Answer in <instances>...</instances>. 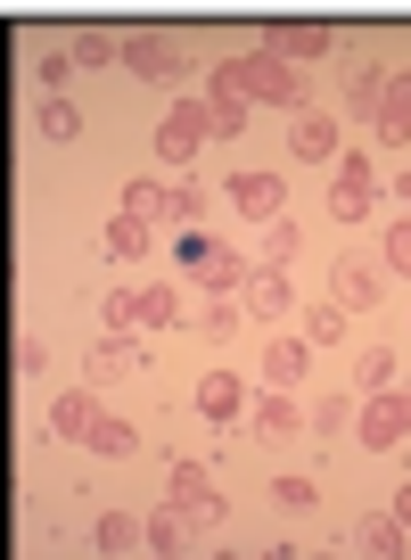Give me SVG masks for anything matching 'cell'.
Instances as JSON below:
<instances>
[{
  "label": "cell",
  "mask_w": 411,
  "mask_h": 560,
  "mask_svg": "<svg viewBox=\"0 0 411 560\" xmlns=\"http://www.w3.org/2000/svg\"><path fill=\"white\" fill-rule=\"evenodd\" d=\"M214 83H231L247 107H289V116H305V83H296V67H289V58H272V50L223 58V67H214Z\"/></svg>",
  "instance_id": "1"
},
{
  "label": "cell",
  "mask_w": 411,
  "mask_h": 560,
  "mask_svg": "<svg viewBox=\"0 0 411 560\" xmlns=\"http://www.w3.org/2000/svg\"><path fill=\"white\" fill-rule=\"evenodd\" d=\"M181 272L206 280V298H231V289H247V272H256V264H247L239 247H223V240H206V231H189V240H181Z\"/></svg>",
  "instance_id": "2"
},
{
  "label": "cell",
  "mask_w": 411,
  "mask_h": 560,
  "mask_svg": "<svg viewBox=\"0 0 411 560\" xmlns=\"http://www.w3.org/2000/svg\"><path fill=\"white\" fill-rule=\"evenodd\" d=\"M354 438L371 445V454H395V445L411 438V387H378V396H362Z\"/></svg>",
  "instance_id": "3"
},
{
  "label": "cell",
  "mask_w": 411,
  "mask_h": 560,
  "mask_svg": "<svg viewBox=\"0 0 411 560\" xmlns=\"http://www.w3.org/2000/svg\"><path fill=\"white\" fill-rule=\"evenodd\" d=\"M206 140H214V124H206V100H173L165 116H156V158H165V165H198Z\"/></svg>",
  "instance_id": "4"
},
{
  "label": "cell",
  "mask_w": 411,
  "mask_h": 560,
  "mask_svg": "<svg viewBox=\"0 0 411 560\" xmlns=\"http://www.w3.org/2000/svg\"><path fill=\"white\" fill-rule=\"evenodd\" d=\"M165 494H173V511H189V520H206V527H223V520H231V494L214 487V470H206V462H173Z\"/></svg>",
  "instance_id": "5"
},
{
  "label": "cell",
  "mask_w": 411,
  "mask_h": 560,
  "mask_svg": "<svg viewBox=\"0 0 411 560\" xmlns=\"http://www.w3.org/2000/svg\"><path fill=\"white\" fill-rule=\"evenodd\" d=\"M371 207H378V174H371L362 149H345V165L329 174V214L338 223H371Z\"/></svg>",
  "instance_id": "6"
},
{
  "label": "cell",
  "mask_w": 411,
  "mask_h": 560,
  "mask_svg": "<svg viewBox=\"0 0 411 560\" xmlns=\"http://www.w3.org/2000/svg\"><path fill=\"white\" fill-rule=\"evenodd\" d=\"M263 50L272 58H289V67H313V58H329L338 50V34H329V25H313V18H296V25H263Z\"/></svg>",
  "instance_id": "7"
},
{
  "label": "cell",
  "mask_w": 411,
  "mask_h": 560,
  "mask_svg": "<svg viewBox=\"0 0 411 560\" xmlns=\"http://www.w3.org/2000/svg\"><path fill=\"white\" fill-rule=\"evenodd\" d=\"M223 198L247 214V223H280V214H289V182H280V174H231Z\"/></svg>",
  "instance_id": "8"
},
{
  "label": "cell",
  "mask_w": 411,
  "mask_h": 560,
  "mask_svg": "<svg viewBox=\"0 0 411 560\" xmlns=\"http://www.w3.org/2000/svg\"><path fill=\"white\" fill-rule=\"evenodd\" d=\"M124 67H132L140 83H181V42L173 34H132L124 42Z\"/></svg>",
  "instance_id": "9"
},
{
  "label": "cell",
  "mask_w": 411,
  "mask_h": 560,
  "mask_svg": "<svg viewBox=\"0 0 411 560\" xmlns=\"http://www.w3.org/2000/svg\"><path fill=\"white\" fill-rule=\"evenodd\" d=\"M378 298H387V264H338L329 272V305H345V314H371Z\"/></svg>",
  "instance_id": "10"
},
{
  "label": "cell",
  "mask_w": 411,
  "mask_h": 560,
  "mask_svg": "<svg viewBox=\"0 0 411 560\" xmlns=\"http://www.w3.org/2000/svg\"><path fill=\"white\" fill-rule=\"evenodd\" d=\"M247 429H256V438H296V429H305L296 387H263V396H247Z\"/></svg>",
  "instance_id": "11"
},
{
  "label": "cell",
  "mask_w": 411,
  "mask_h": 560,
  "mask_svg": "<svg viewBox=\"0 0 411 560\" xmlns=\"http://www.w3.org/2000/svg\"><path fill=\"white\" fill-rule=\"evenodd\" d=\"M296 314V289H289V272H272V264H256V272H247V322H289Z\"/></svg>",
  "instance_id": "12"
},
{
  "label": "cell",
  "mask_w": 411,
  "mask_h": 560,
  "mask_svg": "<svg viewBox=\"0 0 411 560\" xmlns=\"http://www.w3.org/2000/svg\"><path fill=\"white\" fill-rule=\"evenodd\" d=\"M345 544H354V552H411V527L395 520V511H362V520H345Z\"/></svg>",
  "instance_id": "13"
},
{
  "label": "cell",
  "mask_w": 411,
  "mask_h": 560,
  "mask_svg": "<svg viewBox=\"0 0 411 560\" xmlns=\"http://www.w3.org/2000/svg\"><path fill=\"white\" fill-rule=\"evenodd\" d=\"M132 371H140V347H132L124 330H107L99 347L83 354V380H91V387H116V380H132Z\"/></svg>",
  "instance_id": "14"
},
{
  "label": "cell",
  "mask_w": 411,
  "mask_h": 560,
  "mask_svg": "<svg viewBox=\"0 0 411 560\" xmlns=\"http://www.w3.org/2000/svg\"><path fill=\"white\" fill-rule=\"evenodd\" d=\"M305 363H313V338H289V330H272V347L256 354L263 387H296V380H305Z\"/></svg>",
  "instance_id": "15"
},
{
  "label": "cell",
  "mask_w": 411,
  "mask_h": 560,
  "mask_svg": "<svg viewBox=\"0 0 411 560\" xmlns=\"http://www.w3.org/2000/svg\"><path fill=\"white\" fill-rule=\"evenodd\" d=\"M289 149H296L305 165H338V116L305 107V116H296V132H289Z\"/></svg>",
  "instance_id": "16"
},
{
  "label": "cell",
  "mask_w": 411,
  "mask_h": 560,
  "mask_svg": "<svg viewBox=\"0 0 411 560\" xmlns=\"http://www.w3.org/2000/svg\"><path fill=\"white\" fill-rule=\"evenodd\" d=\"M91 429H99V396L91 387H67V396L50 404V438H67V445H83Z\"/></svg>",
  "instance_id": "17"
},
{
  "label": "cell",
  "mask_w": 411,
  "mask_h": 560,
  "mask_svg": "<svg viewBox=\"0 0 411 560\" xmlns=\"http://www.w3.org/2000/svg\"><path fill=\"white\" fill-rule=\"evenodd\" d=\"M91 544H99V552H149V520H132V511H99V520H91Z\"/></svg>",
  "instance_id": "18"
},
{
  "label": "cell",
  "mask_w": 411,
  "mask_h": 560,
  "mask_svg": "<svg viewBox=\"0 0 411 560\" xmlns=\"http://www.w3.org/2000/svg\"><path fill=\"white\" fill-rule=\"evenodd\" d=\"M239 412H247V380L206 371V380H198V420H239Z\"/></svg>",
  "instance_id": "19"
},
{
  "label": "cell",
  "mask_w": 411,
  "mask_h": 560,
  "mask_svg": "<svg viewBox=\"0 0 411 560\" xmlns=\"http://www.w3.org/2000/svg\"><path fill=\"white\" fill-rule=\"evenodd\" d=\"M387 83H395L387 67H362L354 83H345V116H354V124H378V116H387Z\"/></svg>",
  "instance_id": "20"
},
{
  "label": "cell",
  "mask_w": 411,
  "mask_h": 560,
  "mask_svg": "<svg viewBox=\"0 0 411 560\" xmlns=\"http://www.w3.org/2000/svg\"><path fill=\"white\" fill-rule=\"evenodd\" d=\"M149 231H156V223H140V214H116V223L99 231V256H107V264H140V256H149Z\"/></svg>",
  "instance_id": "21"
},
{
  "label": "cell",
  "mask_w": 411,
  "mask_h": 560,
  "mask_svg": "<svg viewBox=\"0 0 411 560\" xmlns=\"http://www.w3.org/2000/svg\"><path fill=\"white\" fill-rule=\"evenodd\" d=\"M91 454H99V462H132L140 454V429H132V420H116V412H99V429H91Z\"/></svg>",
  "instance_id": "22"
},
{
  "label": "cell",
  "mask_w": 411,
  "mask_h": 560,
  "mask_svg": "<svg viewBox=\"0 0 411 560\" xmlns=\"http://www.w3.org/2000/svg\"><path fill=\"white\" fill-rule=\"evenodd\" d=\"M378 140H387V149H411V74H395V83H387V116H378Z\"/></svg>",
  "instance_id": "23"
},
{
  "label": "cell",
  "mask_w": 411,
  "mask_h": 560,
  "mask_svg": "<svg viewBox=\"0 0 411 560\" xmlns=\"http://www.w3.org/2000/svg\"><path fill=\"white\" fill-rule=\"evenodd\" d=\"M206 124H214V140H239V124H247V100L231 83H206Z\"/></svg>",
  "instance_id": "24"
},
{
  "label": "cell",
  "mask_w": 411,
  "mask_h": 560,
  "mask_svg": "<svg viewBox=\"0 0 411 560\" xmlns=\"http://www.w3.org/2000/svg\"><path fill=\"white\" fill-rule=\"evenodd\" d=\"M124 214H140V223H173V190H165V182H149V174L124 182Z\"/></svg>",
  "instance_id": "25"
},
{
  "label": "cell",
  "mask_w": 411,
  "mask_h": 560,
  "mask_svg": "<svg viewBox=\"0 0 411 560\" xmlns=\"http://www.w3.org/2000/svg\"><path fill=\"white\" fill-rule=\"evenodd\" d=\"M181 322V298H173V280H149L140 289V330H173Z\"/></svg>",
  "instance_id": "26"
},
{
  "label": "cell",
  "mask_w": 411,
  "mask_h": 560,
  "mask_svg": "<svg viewBox=\"0 0 411 560\" xmlns=\"http://www.w3.org/2000/svg\"><path fill=\"white\" fill-rule=\"evenodd\" d=\"M354 412H362V404H345V387H338V396L305 404V429H313V438H345V420H354Z\"/></svg>",
  "instance_id": "27"
},
{
  "label": "cell",
  "mask_w": 411,
  "mask_h": 560,
  "mask_svg": "<svg viewBox=\"0 0 411 560\" xmlns=\"http://www.w3.org/2000/svg\"><path fill=\"white\" fill-rule=\"evenodd\" d=\"M34 132H42V140H83V116H74V100H42V107H34Z\"/></svg>",
  "instance_id": "28"
},
{
  "label": "cell",
  "mask_w": 411,
  "mask_h": 560,
  "mask_svg": "<svg viewBox=\"0 0 411 560\" xmlns=\"http://www.w3.org/2000/svg\"><path fill=\"white\" fill-rule=\"evenodd\" d=\"M354 387H362V396L395 387V347H362V354H354Z\"/></svg>",
  "instance_id": "29"
},
{
  "label": "cell",
  "mask_w": 411,
  "mask_h": 560,
  "mask_svg": "<svg viewBox=\"0 0 411 560\" xmlns=\"http://www.w3.org/2000/svg\"><path fill=\"white\" fill-rule=\"evenodd\" d=\"M239 322H247V305H223V298H214L198 330H206V347H231V338H239Z\"/></svg>",
  "instance_id": "30"
},
{
  "label": "cell",
  "mask_w": 411,
  "mask_h": 560,
  "mask_svg": "<svg viewBox=\"0 0 411 560\" xmlns=\"http://www.w3.org/2000/svg\"><path fill=\"white\" fill-rule=\"evenodd\" d=\"M206 214H214V190H206V182H181V190H173V223H189V231H198Z\"/></svg>",
  "instance_id": "31"
},
{
  "label": "cell",
  "mask_w": 411,
  "mask_h": 560,
  "mask_svg": "<svg viewBox=\"0 0 411 560\" xmlns=\"http://www.w3.org/2000/svg\"><path fill=\"white\" fill-rule=\"evenodd\" d=\"M181 527H189V511H149V552H189Z\"/></svg>",
  "instance_id": "32"
},
{
  "label": "cell",
  "mask_w": 411,
  "mask_h": 560,
  "mask_svg": "<svg viewBox=\"0 0 411 560\" xmlns=\"http://www.w3.org/2000/svg\"><path fill=\"white\" fill-rule=\"evenodd\" d=\"M263 264H272V272H289V264H296V223H289V214L263 223Z\"/></svg>",
  "instance_id": "33"
},
{
  "label": "cell",
  "mask_w": 411,
  "mask_h": 560,
  "mask_svg": "<svg viewBox=\"0 0 411 560\" xmlns=\"http://www.w3.org/2000/svg\"><path fill=\"white\" fill-rule=\"evenodd\" d=\"M305 338H313V347H338V338H345V305H313V314H305Z\"/></svg>",
  "instance_id": "34"
},
{
  "label": "cell",
  "mask_w": 411,
  "mask_h": 560,
  "mask_svg": "<svg viewBox=\"0 0 411 560\" xmlns=\"http://www.w3.org/2000/svg\"><path fill=\"white\" fill-rule=\"evenodd\" d=\"M99 322H107V330H124V338H132V330H140V289H116V298L99 305Z\"/></svg>",
  "instance_id": "35"
},
{
  "label": "cell",
  "mask_w": 411,
  "mask_h": 560,
  "mask_svg": "<svg viewBox=\"0 0 411 560\" xmlns=\"http://www.w3.org/2000/svg\"><path fill=\"white\" fill-rule=\"evenodd\" d=\"M378 264L411 280V214H403V223H387V247H378Z\"/></svg>",
  "instance_id": "36"
},
{
  "label": "cell",
  "mask_w": 411,
  "mask_h": 560,
  "mask_svg": "<svg viewBox=\"0 0 411 560\" xmlns=\"http://www.w3.org/2000/svg\"><path fill=\"white\" fill-rule=\"evenodd\" d=\"M67 58H74V67H107V58H124V42H116V34H83Z\"/></svg>",
  "instance_id": "37"
},
{
  "label": "cell",
  "mask_w": 411,
  "mask_h": 560,
  "mask_svg": "<svg viewBox=\"0 0 411 560\" xmlns=\"http://www.w3.org/2000/svg\"><path fill=\"white\" fill-rule=\"evenodd\" d=\"M34 83H42V100H67V83H74V58H42V67H34Z\"/></svg>",
  "instance_id": "38"
},
{
  "label": "cell",
  "mask_w": 411,
  "mask_h": 560,
  "mask_svg": "<svg viewBox=\"0 0 411 560\" xmlns=\"http://www.w3.org/2000/svg\"><path fill=\"white\" fill-rule=\"evenodd\" d=\"M9 354H17V380H42V371H50V347H42L34 330H25L17 347H9Z\"/></svg>",
  "instance_id": "39"
},
{
  "label": "cell",
  "mask_w": 411,
  "mask_h": 560,
  "mask_svg": "<svg viewBox=\"0 0 411 560\" xmlns=\"http://www.w3.org/2000/svg\"><path fill=\"white\" fill-rule=\"evenodd\" d=\"M272 494H280V511H313V478H272Z\"/></svg>",
  "instance_id": "40"
},
{
  "label": "cell",
  "mask_w": 411,
  "mask_h": 560,
  "mask_svg": "<svg viewBox=\"0 0 411 560\" xmlns=\"http://www.w3.org/2000/svg\"><path fill=\"white\" fill-rule=\"evenodd\" d=\"M395 520H403V527H411V478H403V494H395Z\"/></svg>",
  "instance_id": "41"
},
{
  "label": "cell",
  "mask_w": 411,
  "mask_h": 560,
  "mask_svg": "<svg viewBox=\"0 0 411 560\" xmlns=\"http://www.w3.org/2000/svg\"><path fill=\"white\" fill-rule=\"evenodd\" d=\"M395 207H403V214H411V174H403V182H395Z\"/></svg>",
  "instance_id": "42"
}]
</instances>
